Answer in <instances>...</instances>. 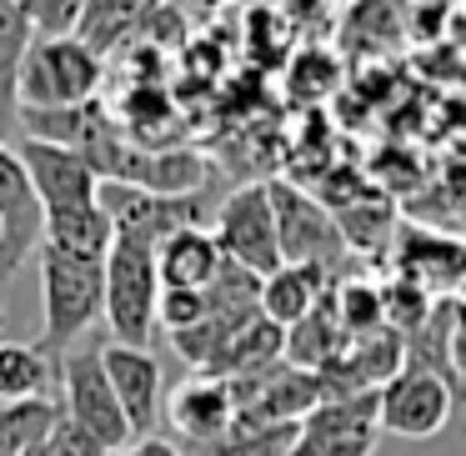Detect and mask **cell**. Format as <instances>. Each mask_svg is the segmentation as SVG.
<instances>
[{
    "label": "cell",
    "mask_w": 466,
    "mask_h": 456,
    "mask_svg": "<svg viewBox=\"0 0 466 456\" xmlns=\"http://www.w3.org/2000/svg\"><path fill=\"white\" fill-rule=\"evenodd\" d=\"M5 5H15L35 35H71L86 0H5Z\"/></svg>",
    "instance_id": "obj_25"
},
{
    "label": "cell",
    "mask_w": 466,
    "mask_h": 456,
    "mask_svg": "<svg viewBox=\"0 0 466 456\" xmlns=\"http://www.w3.org/2000/svg\"><path fill=\"white\" fill-rule=\"evenodd\" d=\"M101 351V371L106 381H111V396L116 406H121L126 416V431H131V441H146V436H156V426H161V361L151 356V346H96Z\"/></svg>",
    "instance_id": "obj_12"
},
{
    "label": "cell",
    "mask_w": 466,
    "mask_h": 456,
    "mask_svg": "<svg viewBox=\"0 0 466 456\" xmlns=\"http://www.w3.org/2000/svg\"><path fill=\"white\" fill-rule=\"evenodd\" d=\"M336 281H326L321 271L311 266H276L271 276H261V291H256V311L266 316L271 326H296Z\"/></svg>",
    "instance_id": "obj_18"
},
{
    "label": "cell",
    "mask_w": 466,
    "mask_h": 456,
    "mask_svg": "<svg viewBox=\"0 0 466 456\" xmlns=\"http://www.w3.org/2000/svg\"><path fill=\"white\" fill-rule=\"evenodd\" d=\"M0 146H15V106H0Z\"/></svg>",
    "instance_id": "obj_28"
},
{
    "label": "cell",
    "mask_w": 466,
    "mask_h": 456,
    "mask_svg": "<svg viewBox=\"0 0 466 456\" xmlns=\"http://www.w3.org/2000/svg\"><path fill=\"white\" fill-rule=\"evenodd\" d=\"M331 316H336V326H341L346 341H356V336L386 326V316H381V286L361 281V276H341V281L331 286Z\"/></svg>",
    "instance_id": "obj_21"
},
{
    "label": "cell",
    "mask_w": 466,
    "mask_h": 456,
    "mask_svg": "<svg viewBox=\"0 0 466 456\" xmlns=\"http://www.w3.org/2000/svg\"><path fill=\"white\" fill-rule=\"evenodd\" d=\"M41 251V201L25 181L11 146H0V326H5V296L25 261Z\"/></svg>",
    "instance_id": "obj_11"
},
{
    "label": "cell",
    "mask_w": 466,
    "mask_h": 456,
    "mask_svg": "<svg viewBox=\"0 0 466 456\" xmlns=\"http://www.w3.org/2000/svg\"><path fill=\"white\" fill-rule=\"evenodd\" d=\"M376 391L326 396L296 421L286 456H376Z\"/></svg>",
    "instance_id": "obj_8"
},
{
    "label": "cell",
    "mask_w": 466,
    "mask_h": 456,
    "mask_svg": "<svg viewBox=\"0 0 466 456\" xmlns=\"http://www.w3.org/2000/svg\"><path fill=\"white\" fill-rule=\"evenodd\" d=\"M41 246L61 256H76V261H106L111 251V221L96 201L86 206H66V211L41 216Z\"/></svg>",
    "instance_id": "obj_19"
},
{
    "label": "cell",
    "mask_w": 466,
    "mask_h": 456,
    "mask_svg": "<svg viewBox=\"0 0 466 456\" xmlns=\"http://www.w3.org/2000/svg\"><path fill=\"white\" fill-rule=\"evenodd\" d=\"M11 151H15V161H21L25 181H31L35 201H41V216L96 201V186H101V181H96V171L76 151H61V146H35V141H15Z\"/></svg>",
    "instance_id": "obj_13"
},
{
    "label": "cell",
    "mask_w": 466,
    "mask_h": 456,
    "mask_svg": "<svg viewBox=\"0 0 466 456\" xmlns=\"http://www.w3.org/2000/svg\"><path fill=\"white\" fill-rule=\"evenodd\" d=\"M106 81V61L76 35H35L15 71V111L91 106Z\"/></svg>",
    "instance_id": "obj_3"
},
{
    "label": "cell",
    "mask_w": 466,
    "mask_h": 456,
    "mask_svg": "<svg viewBox=\"0 0 466 456\" xmlns=\"http://www.w3.org/2000/svg\"><path fill=\"white\" fill-rule=\"evenodd\" d=\"M111 456H181L171 441H161V436H146V441H126L121 451H111Z\"/></svg>",
    "instance_id": "obj_27"
},
{
    "label": "cell",
    "mask_w": 466,
    "mask_h": 456,
    "mask_svg": "<svg viewBox=\"0 0 466 456\" xmlns=\"http://www.w3.org/2000/svg\"><path fill=\"white\" fill-rule=\"evenodd\" d=\"M46 456H106V451L91 441V436L76 431L66 416H56V426H51V451H46Z\"/></svg>",
    "instance_id": "obj_26"
},
{
    "label": "cell",
    "mask_w": 466,
    "mask_h": 456,
    "mask_svg": "<svg viewBox=\"0 0 466 456\" xmlns=\"http://www.w3.org/2000/svg\"><path fill=\"white\" fill-rule=\"evenodd\" d=\"M161 401H166L171 426L186 441H211V436H221L236 421V396L221 376H191V381H181Z\"/></svg>",
    "instance_id": "obj_15"
},
{
    "label": "cell",
    "mask_w": 466,
    "mask_h": 456,
    "mask_svg": "<svg viewBox=\"0 0 466 456\" xmlns=\"http://www.w3.org/2000/svg\"><path fill=\"white\" fill-rule=\"evenodd\" d=\"M161 11H166V0H86L71 35L106 61V51H116L126 35L146 31Z\"/></svg>",
    "instance_id": "obj_16"
},
{
    "label": "cell",
    "mask_w": 466,
    "mask_h": 456,
    "mask_svg": "<svg viewBox=\"0 0 466 456\" xmlns=\"http://www.w3.org/2000/svg\"><path fill=\"white\" fill-rule=\"evenodd\" d=\"M56 391L51 366L35 356V346L25 341H0V406L5 401H31V396Z\"/></svg>",
    "instance_id": "obj_20"
},
{
    "label": "cell",
    "mask_w": 466,
    "mask_h": 456,
    "mask_svg": "<svg viewBox=\"0 0 466 456\" xmlns=\"http://www.w3.org/2000/svg\"><path fill=\"white\" fill-rule=\"evenodd\" d=\"M456 411V396L436 376L401 366L386 386H376V431L406 436V441H431L446 431Z\"/></svg>",
    "instance_id": "obj_10"
},
{
    "label": "cell",
    "mask_w": 466,
    "mask_h": 456,
    "mask_svg": "<svg viewBox=\"0 0 466 456\" xmlns=\"http://www.w3.org/2000/svg\"><path fill=\"white\" fill-rule=\"evenodd\" d=\"M76 156L91 166L101 186H131V191H151V196H201L206 176H211L201 151H186V146H141L101 106H96Z\"/></svg>",
    "instance_id": "obj_1"
},
{
    "label": "cell",
    "mask_w": 466,
    "mask_h": 456,
    "mask_svg": "<svg viewBox=\"0 0 466 456\" xmlns=\"http://www.w3.org/2000/svg\"><path fill=\"white\" fill-rule=\"evenodd\" d=\"M396 281H411L416 291L436 296H456L461 281V241L441 231H401L396 241Z\"/></svg>",
    "instance_id": "obj_14"
},
{
    "label": "cell",
    "mask_w": 466,
    "mask_h": 456,
    "mask_svg": "<svg viewBox=\"0 0 466 456\" xmlns=\"http://www.w3.org/2000/svg\"><path fill=\"white\" fill-rule=\"evenodd\" d=\"M61 416L56 396H31V401H5L0 406V456H15L21 446L46 441Z\"/></svg>",
    "instance_id": "obj_22"
},
{
    "label": "cell",
    "mask_w": 466,
    "mask_h": 456,
    "mask_svg": "<svg viewBox=\"0 0 466 456\" xmlns=\"http://www.w3.org/2000/svg\"><path fill=\"white\" fill-rule=\"evenodd\" d=\"M151 261H156V281L181 286V291H206L216 281V271H221V251H216L211 231H201V226L166 236L151 251Z\"/></svg>",
    "instance_id": "obj_17"
},
{
    "label": "cell",
    "mask_w": 466,
    "mask_h": 456,
    "mask_svg": "<svg viewBox=\"0 0 466 456\" xmlns=\"http://www.w3.org/2000/svg\"><path fill=\"white\" fill-rule=\"evenodd\" d=\"M56 406H61V416L76 426L81 436H91L96 446H101L106 456L121 451L126 441H131V431H126V416L121 406H116L111 396V381H106L101 371V351H71L61 361V376H56Z\"/></svg>",
    "instance_id": "obj_6"
},
{
    "label": "cell",
    "mask_w": 466,
    "mask_h": 456,
    "mask_svg": "<svg viewBox=\"0 0 466 456\" xmlns=\"http://www.w3.org/2000/svg\"><path fill=\"white\" fill-rule=\"evenodd\" d=\"M31 41H35L31 21L0 0V106H15V71H21V56Z\"/></svg>",
    "instance_id": "obj_23"
},
{
    "label": "cell",
    "mask_w": 466,
    "mask_h": 456,
    "mask_svg": "<svg viewBox=\"0 0 466 456\" xmlns=\"http://www.w3.org/2000/svg\"><path fill=\"white\" fill-rule=\"evenodd\" d=\"M96 206L111 221V241H131V246H156L176 231H191L206 216V196H151V191H131V186H96Z\"/></svg>",
    "instance_id": "obj_7"
},
{
    "label": "cell",
    "mask_w": 466,
    "mask_h": 456,
    "mask_svg": "<svg viewBox=\"0 0 466 456\" xmlns=\"http://www.w3.org/2000/svg\"><path fill=\"white\" fill-rule=\"evenodd\" d=\"M206 316V291H181V286H161V296H156V326H166L171 336L191 331V326H201Z\"/></svg>",
    "instance_id": "obj_24"
},
{
    "label": "cell",
    "mask_w": 466,
    "mask_h": 456,
    "mask_svg": "<svg viewBox=\"0 0 466 456\" xmlns=\"http://www.w3.org/2000/svg\"><path fill=\"white\" fill-rule=\"evenodd\" d=\"M156 296H161V281H156L151 251L131 241H111L101 261V311L121 346H151Z\"/></svg>",
    "instance_id": "obj_5"
},
{
    "label": "cell",
    "mask_w": 466,
    "mask_h": 456,
    "mask_svg": "<svg viewBox=\"0 0 466 456\" xmlns=\"http://www.w3.org/2000/svg\"><path fill=\"white\" fill-rule=\"evenodd\" d=\"M221 261L241 266L246 276H271L281 266L276 251V221H271V201H266V186H241L236 196H226V206L216 211V231H211Z\"/></svg>",
    "instance_id": "obj_9"
},
{
    "label": "cell",
    "mask_w": 466,
    "mask_h": 456,
    "mask_svg": "<svg viewBox=\"0 0 466 456\" xmlns=\"http://www.w3.org/2000/svg\"><path fill=\"white\" fill-rule=\"evenodd\" d=\"M41 261V341L35 356L51 366V376H61V361L71 356V346L101 321V261H76V256H61L51 246L35 251Z\"/></svg>",
    "instance_id": "obj_2"
},
{
    "label": "cell",
    "mask_w": 466,
    "mask_h": 456,
    "mask_svg": "<svg viewBox=\"0 0 466 456\" xmlns=\"http://www.w3.org/2000/svg\"><path fill=\"white\" fill-rule=\"evenodd\" d=\"M266 201H271V221H276V251H281V266H311L326 281H341L346 251L341 231H336V216L326 211L321 201H311L306 191H296L291 181H261Z\"/></svg>",
    "instance_id": "obj_4"
}]
</instances>
